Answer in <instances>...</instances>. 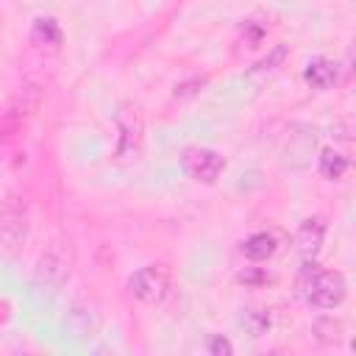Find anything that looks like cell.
<instances>
[{
    "label": "cell",
    "instance_id": "12",
    "mask_svg": "<svg viewBox=\"0 0 356 356\" xmlns=\"http://www.w3.org/2000/svg\"><path fill=\"white\" fill-rule=\"evenodd\" d=\"M317 170H320V175H323L325 181H339V178L345 175V170H348V156H342V153L334 150V147H325V150H320Z\"/></svg>",
    "mask_w": 356,
    "mask_h": 356
},
{
    "label": "cell",
    "instance_id": "5",
    "mask_svg": "<svg viewBox=\"0 0 356 356\" xmlns=\"http://www.w3.org/2000/svg\"><path fill=\"white\" fill-rule=\"evenodd\" d=\"M114 120H117V131H120L117 159H131V156H136L139 147H142V134H145L142 108H139L136 103H122Z\"/></svg>",
    "mask_w": 356,
    "mask_h": 356
},
{
    "label": "cell",
    "instance_id": "9",
    "mask_svg": "<svg viewBox=\"0 0 356 356\" xmlns=\"http://www.w3.org/2000/svg\"><path fill=\"white\" fill-rule=\"evenodd\" d=\"M337 78H339V64L331 61V58H325V56L312 58V61L306 64V70H303V81H306L312 89H320V92L331 89V86L337 83Z\"/></svg>",
    "mask_w": 356,
    "mask_h": 356
},
{
    "label": "cell",
    "instance_id": "13",
    "mask_svg": "<svg viewBox=\"0 0 356 356\" xmlns=\"http://www.w3.org/2000/svg\"><path fill=\"white\" fill-rule=\"evenodd\" d=\"M239 323H242V328H245L250 337H261V334L270 331L273 317H270L267 309H245L242 317H239Z\"/></svg>",
    "mask_w": 356,
    "mask_h": 356
},
{
    "label": "cell",
    "instance_id": "14",
    "mask_svg": "<svg viewBox=\"0 0 356 356\" xmlns=\"http://www.w3.org/2000/svg\"><path fill=\"white\" fill-rule=\"evenodd\" d=\"M314 337H317L320 342H325V345L339 342V337H342V320H334V317H320V320H314Z\"/></svg>",
    "mask_w": 356,
    "mask_h": 356
},
{
    "label": "cell",
    "instance_id": "16",
    "mask_svg": "<svg viewBox=\"0 0 356 356\" xmlns=\"http://www.w3.org/2000/svg\"><path fill=\"white\" fill-rule=\"evenodd\" d=\"M203 83H206V78H189V81H181V83H175V97L178 100H184V97H192V95H197L200 89H203Z\"/></svg>",
    "mask_w": 356,
    "mask_h": 356
},
{
    "label": "cell",
    "instance_id": "8",
    "mask_svg": "<svg viewBox=\"0 0 356 356\" xmlns=\"http://www.w3.org/2000/svg\"><path fill=\"white\" fill-rule=\"evenodd\" d=\"M323 239H325V220L323 217H306L295 234V242H298V250L306 261L317 259L320 248H323Z\"/></svg>",
    "mask_w": 356,
    "mask_h": 356
},
{
    "label": "cell",
    "instance_id": "2",
    "mask_svg": "<svg viewBox=\"0 0 356 356\" xmlns=\"http://www.w3.org/2000/svg\"><path fill=\"white\" fill-rule=\"evenodd\" d=\"M31 231V211L22 195L8 192L0 203V248L17 250Z\"/></svg>",
    "mask_w": 356,
    "mask_h": 356
},
{
    "label": "cell",
    "instance_id": "4",
    "mask_svg": "<svg viewBox=\"0 0 356 356\" xmlns=\"http://www.w3.org/2000/svg\"><path fill=\"white\" fill-rule=\"evenodd\" d=\"M128 289L136 300L156 306L170 295V270L164 264H145L128 278Z\"/></svg>",
    "mask_w": 356,
    "mask_h": 356
},
{
    "label": "cell",
    "instance_id": "10",
    "mask_svg": "<svg viewBox=\"0 0 356 356\" xmlns=\"http://www.w3.org/2000/svg\"><path fill=\"white\" fill-rule=\"evenodd\" d=\"M275 250H278V242L270 231H256L242 242V253L250 261H267V259L275 256Z\"/></svg>",
    "mask_w": 356,
    "mask_h": 356
},
{
    "label": "cell",
    "instance_id": "18",
    "mask_svg": "<svg viewBox=\"0 0 356 356\" xmlns=\"http://www.w3.org/2000/svg\"><path fill=\"white\" fill-rule=\"evenodd\" d=\"M284 56H286V47H284V44H275V50H273L267 58H261V61H259L253 70H273V64H278Z\"/></svg>",
    "mask_w": 356,
    "mask_h": 356
},
{
    "label": "cell",
    "instance_id": "17",
    "mask_svg": "<svg viewBox=\"0 0 356 356\" xmlns=\"http://www.w3.org/2000/svg\"><path fill=\"white\" fill-rule=\"evenodd\" d=\"M209 353H211V356H231V353H234V345H231V339H225L222 334H214V337L209 339Z\"/></svg>",
    "mask_w": 356,
    "mask_h": 356
},
{
    "label": "cell",
    "instance_id": "15",
    "mask_svg": "<svg viewBox=\"0 0 356 356\" xmlns=\"http://www.w3.org/2000/svg\"><path fill=\"white\" fill-rule=\"evenodd\" d=\"M236 281H239V284H245V286H253V289H259V286L270 284V281H273V275H270L264 267H256V264H250V267H242V270L236 273Z\"/></svg>",
    "mask_w": 356,
    "mask_h": 356
},
{
    "label": "cell",
    "instance_id": "7",
    "mask_svg": "<svg viewBox=\"0 0 356 356\" xmlns=\"http://www.w3.org/2000/svg\"><path fill=\"white\" fill-rule=\"evenodd\" d=\"M67 275H70V259H67V253H64L61 248H50V250L39 259L36 281H39L42 286L56 289V286H61V284L67 281Z\"/></svg>",
    "mask_w": 356,
    "mask_h": 356
},
{
    "label": "cell",
    "instance_id": "1",
    "mask_svg": "<svg viewBox=\"0 0 356 356\" xmlns=\"http://www.w3.org/2000/svg\"><path fill=\"white\" fill-rule=\"evenodd\" d=\"M300 295L314 309H337L348 295V281L337 270H314L306 261V270L300 278Z\"/></svg>",
    "mask_w": 356,
    "mask_h": 356
},
{
    "label": "cell",
    "instance_id": "3",
    "mask_svg": "<svg viewBox=\"0 0 356 356\" xmlns=\"http://www.w3.org/2000/svg\"><path fill=\"white\" fill-rule=\"evenodd\" d=\"M225 164L228 161H225L222 153H217L214 147H200V145L186 147L184 156H181L184 175L197 181V184H209V186L217 184V178L225 172Z\"/></svg>",
    "mask_w": 356,
    "mask_h": 356
},
{
    "label": "cell",
    "instance_id": "11",
    "mask_svg": "<svg viewBox=\"0 0 356 356\" xmlns=\"http://www.w3.org/2000/svg\"><path fill=\"white\" fill-rule=\"evenodd\" d=\"M31 36H33L36 44H53V47H58L64 42V31H61L56 17H36Z\"/></svg>",
    "mask_w": 356,
    "mask_h": 356
},
{
    "label": "cell",
    "instance_id": "6",
    "mask_svg": "<svg viewBox=\"0 0 356 356\" xmlns=\"http://www.w3.org/2000/svg\"><path fill=\"white\" fill-rule=\"evenodd\" d=\"M36 106H39V92H36V86L19 89L17 97L8 103V108H6L3 117H0V134H3V136L17 134V131L22 128V122H25V117H28Z\"/></svg>",
    "mask_w": 356,
    "mask_h": 356
}]
</instances>
